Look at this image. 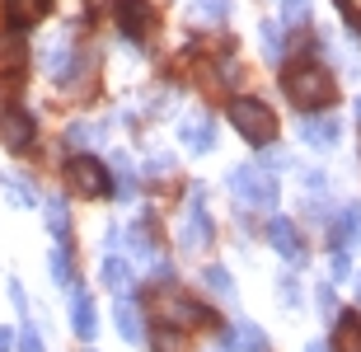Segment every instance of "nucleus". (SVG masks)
Listing matches in <instances>:
<instances>
[{"label": "nucleus", "instance_id": "obj_1", "mask_svg": "<svg viewBox=\"0 0 361 352\" xmlns=\"http://www.w3.org/2000/svg\"><path fill=\"white\" fill-rule=\"evenodd\" d=\"M281 90H286V99H291L295 109H324V104H334V95H338L329 66H319V61H295V66H286Z\"/></svg>", "mask_w": 361, "mask_h": 352}, {"label": "nucleus", "instance_id": "obj_2", "mask_svg": "<svg viewBox=\"0 0 361 352\" xmlns=\"http://www.w3.org/2000/svg\"><path fill=\"white\" fill-rule=\"evenodd\" d=\"M230 122H235V132L258 150L277 141V113H272L263 99H249V95L230 99Z\"/></svg>", "mask_w": 361, "mask_h": 352}, {"label": "nucleus", "instance_id": "obj_3", "mask_svg": "<svg viewBox=\"0 0 361 352\" xmlns=\"http://www.w3.org/2000/svg\"><path fill=\"white\" fill-rule=\"evenodd\" d=\"M230 193H235L240 202L258 207V212H272V207H277V178H272L263 164H240V169L230 174Z\"/></svg>", "mask_w": 361, "mask_h": 352}, {"label": "nucleus", "instance_id": "obj_4", "mask_svg": "<svg viewBox=\"0 0 361 352\" xmlns=\"http://www.w3.org/2000/svg\"><path fill=\"white\" fill-rule=\"evenodd\" d=\"M155 320L169 324V329H188V324H212V310L192 305V301L178 296V291H160V296H155Z\"/></svg>", "mask_w": 361, "mask_h": 352}, {"label": "nucleus", "instance_id": "obj_5", "mask_svg": "<svg viewBox=\"0 0 361 352\" xmlns=\"http://www.w3.org/2000/svg\"><path fill=\"white\" fill-rule=\"evenodd\" d=\"M178 244L188 254H197L212 244V217H207V198L202 188H192V202H188V217H183V231H178Z\"/></svg>", "mask_w": 361, "mask_h": 352}, {"label": "nucleus", "instance_id": "obj_6", "mask_svg": "<svg viewBox=\"0 0 361 352\" xmlns=\"http://www.w3.org/2000/svg\"><path fill=\"white\" fill-rule=\"evenodd\" d=\"M66 183L80 193V198H104L108 193V169L94 160V155H75V160L66 164Z\"/></svg>", "mask_w": 361, "mask_h": 352}, {"label": "nucleus", "instance_id": "obj_7", "mask_svg": "<svg viewBox=\"0 0 361 352\" xmlns=\"http://www.w3.org/2000/svg\"><path fill=\"white\" fill-rule=\"evenodd\" d=\"M33 132H38L33 113H24V109H0V141H5L10 150H28V146H33Z\"/></svg>", "mask_w": 361, "mask_h": 352}, {"label": "nucleus", "instance_id": "obj_8", "mask_svg": "<svg viewBox=\"0 0 361 352\" xmlns=\"http://www.w3.org/2000/svg\"><path fill=\"white\" fill-rule=\"evenodd\" d=\"M268 240H272V249H277L286 263H305V244H300V231H295V221L291 217H272L268 221Z\"/></svg>", "mask_w": 361, "mask_h": 352}, {"label": "nucleus", "instance_id": "obj_9", "mask_svg": "<svg viewBox=\"0 0 361 352\" xmlns=\"http://www.w3.org/2000/svg\"><path fill=\"white\" fill-rule=\"evenodd\" d=\"M338 136H343V127H338V118H314V113H305L300 118V141H305L310 150H334Z\"/></svg>", "mask_w": 361, "mask_h": 352}, {"label": "nucleus", "instance_id": "obj_10", "mask_svg": "<svg viewBox=\"0 0 361 352\" xmlns=\"http://www.w3.org/2000/svg\"><path fill=\"white\" fill-rule=\"evenodd\" d=\"M178 141H183L192 155H207V150L216 146V127L207 113H188L183 122H178Z\"/></svg>", "mask_w": 361, "mask_h": 352}, {"label": "nucleus", "instance_id": "obj_11", "mask_svg": "<svg viewBox=\"0 0 361 352\" xmlns=\"http://www.w3.org/2000/svg\"><path fill=\"white\" fill-rule=\"evenodd\" d=\"M71 329H75V339H85V343L99 334V310H94L90 291H80V286L71 291Z\"/></svg>", "mask_w": 361, "mask_h": 352}, {"label": "nucleus", "instance_id": "obj_12", "mask_svg": "<svg viewBox=\"0 0 361 352\" xmlns=\"http://www.w3.org/2000/svg\"><path fill=\"white\" fill-rule=\"evenodd\" d=\"M118 24H122V33L146 38L150 28H155V10H150L146 0H122V5H118Z\"/></svg>", "mask_w": 361, "mask_h": 352}, {"label": "nucleus", "instance_id": "obj_13", "mask_svg": "<svg viewBox=\"0 0 361 352\" xmlns=\"http://www.w3.org/2000/svg\"><path fill=\"white\" fill-rule=\"evenodd\" d=\"M113 324H118V334L127 343H146V329H141V310H136L127 296H118V305H113Z\"/></svg>", "mask_w": 361, "mask_h": 352}, {"label": "nucleus", "instance_id": "obj_14", "mask_svg": "<svg viewBox=\"0 0 361 352\" xmlns=\"http://www.w3.org/2000/svg\"><path fill=\"white\" fill-rule=\"evenodd\" d=\"M226 343H230L235 352H268V334H263L258 324H249V320H240V324H230Z\"/></svg>", "mask_w": 361, "mask_h": 352}, {"label": "nucleus", "instance_id": "obj_15", "mask_svg": "<svg viewBox=\"0 0 361 352\" xmlns=\"http://www.w3.org/2000/svg\"><path fill=\"white\" fill-rule=\"evenodd\" d=\"M361 240V207L352 202V207H343L338 212V226H334V249H348L352 254V244Z\"/></svg>", "mask_w": 361, "mask_h": 352}, {"label": "nucleus", "instance_id": "obj_16", "mask_svg": "<svg viewBox=\"0 0 361 352\" xmlns=\"http://www.w3.org/2000/svg\"><path fill=\"white\" fill-rule=\"evenodd\" d=\"M71 61H75V52H71V38H56V42H47V47H42V71H47L52 80H61V75H66Z\"/></svg>", "mask_w": 361, "mask_h": 352}, {"label": "nucleus", "instance_id": "obj_17", "mask_svg": "<svg viewBox=\"0 0 361 352\" xmlns=\"http://www.w3.org/2000/svg\"><path fill=\"white\" fill-rule=\"evenodd\" d=\"M104 286H108V291H118V296H127V291H132V263L118 258V254H108L104 258Z\"/></svg>", "mask_w": 361, "mask_h": 352}, {"label": "nucleus", "instance_id": "obj_18", "mask_svg": "<svg viewBox=\"0 0 361 352\" xmlns=\"http://www.w3.org/2000/svg\"><path fill=\"white\" fill-rule=\"evenodd\" d=\"M334 352H361V315H338Z\"/></svg>", "mask_w": 361, "mask_h": 352}, {"label": "nucleus", "instance_id": "obj_19", "mask_svg": "<svg viewBox=\"0 0 361 352\" xmlns=\"http://www.w3.org/2000/svg\"><path fill=\"white\" fill-rule=\"evenodd\" d=\"M0 71L5 75H19L24 71V38H19V28L0 38Z\"/></svg>", "mask_w": 361, "mask_h": 352}, {"label": "nucleus", "instance_id": "obj_20", "mask_svg": "<svg viewBox=\"0 0 361 352\" xmlns=\"http://www.w3.org/2000/svg\"><path fill=\"white\" fill-rule=\"evenodd\" d=\"M47 5H52V0H10L5 10H10L14 28H28V24H38L42 14H47Z\"/></svg>", "mask_w": 361, "mask_h": 352}, {"label": "nucleus", "instance_id": "obj_21", "mask_svg": "<svg viewBox=\"0 0 361 352\" xmlns=\"http://www.w3.org/2000/svg\"><path fill=\"white\" fill-rule=\"evenodd\" d=\"M0 193H5V202H14V207H33L38 202V193L28 188L24 174H0Z\"/></svg>", "mask_w": 361, "mask_h": 352}, {"label": "nucleus", "instance_id": "obj_22", "mask_svg": "<svg viewBox=\"0 0 361 352\" xmlns=\"http://www.w3.org/2000/svg\"><path fill=\"white\" fill-rule=\"evenodd\" d=\"M113 178H118V183H108L113 198H122V202L136 198V174H132V160H127V155H113Z\"/></svg>", "mask_w": 361, "mask_h": 352}, {"label": "nucleus", "instance_id": "obj_23", "mask_svg": "<svg viewBox=\"0 0 361 352\" xmlns=\"http://www.w3.org/2000/svg\"><path fill=\"white\" fill-rule=\"evenodd\" d=\"M202 282L212 286V296H221V301H235V277H230L221 263H212V268L202 272Z\"/></svg>", "mask_w": 361, "mask_h": 352}, {"label": "nucleus", "instance_id": "obj_24", "mask_svg": "<svg viewBox=\"0 0 361 352\" xmlns=\"http://www.w3.org/2000/svg\"><path fill=\"white\" fill-rule=\"evenodd\" d=\"M150 348H155V352H188V339H183V329L160 324V334L150 339Z\"/></svg>", "mask_w": 361, "mask_h": 352}, {"label": "nucleus", "instance_id": "obj_25", "mask_svg": "<svg viewBox=\"0 0 361 352\" xmlns=\"http://www.w3.org/2000/svg\"><path fill=\"white\" fill-rule=\"evenodd\" d=\"M94 141H99V127H94V122H71L66 127V146L71 150H85V146H94Z\"/></svg>", "mask_w": 361, "mask_h": 352}, {"label": "nucleus", "instance_id": "obj_26", "mask_svg": "<svg viewBox=\"0 0 361 352\" xmlns=\"http://www.w3.org/2000/svg\"><path fill=\"white\" fill-rule=\"evenodd\" d=\"M47 231H52L56 240H66V231H71V217H66V202H61V198L47 202Z\"/></svg>", "mask_w": 361, "mask_h": 352}, {"label": "nucleus", "instance_id": "obj_27", "mask_svg": "<svg viewBox=\"0 0 361 352\" xmlns=\"http://www.w3.org/2000/svg\"><path fill=\"white\" fill-rule=\"evenodd\" d=\"M258 42H263V52L277 61V56H281V42H286V38H281V24H258Z\"/></svg>", "mask_w": 361, "mask_h": 352}, {"label": "nucleus", "instance_id": "obj_28", "mask_svg": "<svg viewBox=\"0 0 361 352\" xmlns=\"http://www.w3.org/2000/svg\"><path fill=\"white\" fill-rule=\"evenodd\" d=\"M52 277L61 286H71V249H66V244H56V249H52Z\"/></svg>", "mask_w": 361, "mask_h": 352}, {"label": "nucleus", "instance_id": "obj_29", "mask_svg": "<svg viewBox=\"0 0 361 352\" xmlns=\"http://www.w3.org/2000/svg\"><path fill=\"white\" fill-rule=\"evenodd\" d=\"M230 14V0H197V19H207V24H221Z\"/></svg>", "mask_w": 361, "mask_h": 352}, {"label": "nucleus", "instance_id": "obj_30", "mask_svg": "<svg viewBox=\"0 0 361 352\" xmlns=\"http://www.w3.org/2000/svg\"><path fill=\"white\" fill-rule=\"evenodd\" d=\"M300 19H310V0H286L281 5V24H300Z\"/></svg>", "mask_w": 361, "mask_h": 352}, {"label": "nucleus", "instance_id": "obj_31", "mask_svg": "<svg viewBox=\"0 0 361 352\" xmlns=\"http://www.w3.org/2000/svg\"><path fill=\"white\" fill-rule=\"evenodd\" d=\"M281 305H300V286H295V277H281Z\"/></svg>", "mask_w": 361, "mask_h": 352}, {"label": "nucleus", "instance_id": "obj_32", "mask_svg": "<svg viewBox=\"0 0 361 352\" xmlns=\"http://www.w3.org/2000/svg\"><path fill=\"white\" fill-rule=\"evenodd\" d=\"M19 352H47V348H42V339L33 329H24V334H19Z\"/></svg>", "mask_w": 361, "mask_h": 352}, {"label": "nucleus", "instance_id": "obj_33", "mask_svg": "<svg viewBox=\"0 0 361 352\" xmlns=\"http://www.w3.org/2000/svg\"><path fill=\"white\" fill-rule=\"evenodd\" d=\"M338 10H343V14L352 19V24L361 28V0H338Z\"/></svg>", "mask_w": 361, "mask_h": 352}, {"label": "nucleus", "instance_id": "obj_34", "mask_svg": "<svg viewBox=\"0 0 361 352\" xmlns=\"http://www.w3.org/2000/svg\"><path fill=\"white\" fill-rule=\"evenodd\" d=\"M146 169H150V174H169V169H174V160H169V155H150Z\"/></svg>", "mask_w": 361, "mask_h": 352}, {"label": "nucleus", "instance_id": "obj_35", "mask_svg": "<svg viewBox=\"0 0 361 352\" xmlns=\"http://www.w3.org/2000/svg\"><path fill=\"white\" fill-rule=\"evenodd\" d=\"M314 291H319V310L334 315V286H314Z\"/></svg>", "mask_w": 361, "mask_h": 352}, {"label": "nucleus", "instance_id": "obj_36", "mask_svg": "<svg viewBox=\"0 0 361 352\" xmlns=\"http://www.w3.org/2000/svg\"><path fill=\"white\" fill-rule=\"evenodd\" d=\"M240 75H244V71L235 66V61H226V66H221V80H226V85H235V80H240Z\"/></svg>", "mask_w": 361, "mask_h": 352}, {"label": "nucleus", "instance_id": "obj_37", "mask_svg": "<svg viewBox=\"0 0 361 352\" xmlns=\"http://www.w3.org/2000/svg\"><path fill=\"white\" fill-rule=\"evenodd\" d=\"M10 301H14V305H19V310H24V305H28V296H24V286H19V282H10Z\"/></svg>", "mask_w": 361, "mask_h": 352}, {"label": "nucleus", "instance_id": "obj_38", "mask_svg": "<svg viewBox=\"0 0 361 352\" xmlns=\"http://www.w3.org/2000/svg\"><path fill=\"white\" fill-rule=\"evenodd\" d=\"M0 352H14V329H0Z\"/></svg>", "mask_w": 361, "mask_h": 352}, {"label": "nucleus", "instance_id": "obj_39", "mask_svg": "<svg viewBox=\"0 0 361 352\" xmlns=\"http://www.w3.org/2000/svg\"><path fill=\"white\" fill-rule=\"evenodd\" d=\"M305 352H329V348H324V343H310V348Z\"/></svg>", "mask_w": 361, "mask_h": 352}, {"label": "nucleus", "instance_id": "obj_40", "mask_svg": "<svg viewBox=\"0 0 361 352\" xmlns=\"http://www.w3.org/2000/svg\"><path fill=\"white\" fill-rule=\"evenodd\" d=\"M357 122H361V99H357Z\"/></svg>", "mask_w": 361, "mask_h": 352}, {"label": "nucleus", "instance_id": "obj_41", "mask_svg": "<svg viewBox=\"0 0 361 352\" xmlns=\"http://www.w3.org/2000/svg\"><path fill=\"white\" fill-rule=\"evenodd\" d=\"M357 296H361V277H357Z\"/></svg>", "mask_w": 361, "mask_h": 352}]
</instances>
